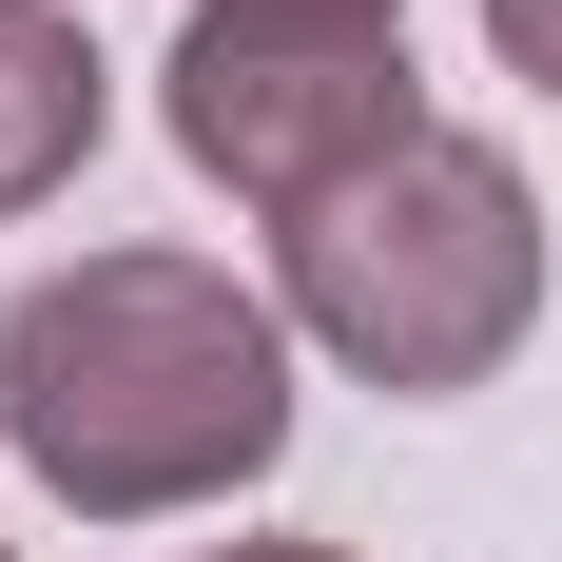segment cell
<instances>
[{"mask_svg":"<svg viewBox=\"0 0 562 562\" xmlns=\"http://www.w3.org/2000/svg\"><path fill=\"white\" fill-rule=\"evenodd\" d=\"M156 116H175V156L214 194H252L272 233L330 214L349 175H389L407 136H447L427 78H407V20H233V0H194V40L156 58Z\"/></svg>","mask_w":562,"mask_h":562,"instance_id":"3","label":"cell"},{"mask_svg":"<svg viewBox=\"0 0 562 562\" xmlns=\"http://www.w3.org/2000/svg\"><path fill=\"white\" fill-rule=\"evenodd\" d=\"M0 447L78 524H175L272 485L291 447V311L214 252H78L0 311Z\"/></svg>","mask_w":562,"mask_h":562,"instance_id":"1","label":"cell"},{"mask_svg":"<svg viewBox=\"0 0 562 562\" xmlns=\"http://www.w3.org/2000/svg\"><path fill=\"white\" fill-rule=\"evenodd\" d=\"M291 330L369 369L389 407L485 389L524 330H543V214L485 136H407L389 175H349L330 214H291Z\"/></svg>","mask_w":562,"mask_h":562,"instance_id":"2","label":"cell"},{"mask_svg":"<svg viewBox=\"0 0 562 562\" xmlns=\"http://www.w3.org/2000/svg\"><path fill=\"white\" fill-rule=\"evenodd\" d=\"M214 562H349V543H214Z\"/></svg>","mask_w":562,"mask_h":562,"instance_id":"7","label":"cell"},{"mask_svg":"<svg viewBox=\"0 0 562 562\" xmlns=\"http://www.w3.org/2000/svg\"><path fill=\"white\" fill-rule=\"evenodd\" d=\"M98 116H116V58L78 40V0H0V214H40L98 156Z\"/></svg>","mask_w":562,"mask_h":562,"instance_id":"4","label":"cell"},{"mask_svg":"<svg viewBox=\"0 0 562 562\" xmlns=\"http://www.w3.org/2000/svg\"><path fill=\"white\" fill-rule=\"evenodd\" d=\"M233 20H407V0H233Z\"/></svg>","mask_w":562,"mask_h":562,"instance_id":"6","label":"cell"},{"mask_svg":"<svg viewBox=\"0 0 562 562\" xmlns=\"http://www.w3.org/2000/svg\"><path fill=\"white\" fill-rule=\"evenodd\" d=\"M485 58H505V78H543V98H562V0H485Z\"/></svg>","mask_w":562,"mask_h":562,"instance_id":"5","label":"cell"}]
</instances>
